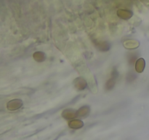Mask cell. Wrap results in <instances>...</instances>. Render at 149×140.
Instances as JSON below:
<instances>
[{
    "mask_svg": "<svg viewBox=\"0 0 149 140\" xmlns=\"http://www.w3.org/2000/svg\"><path fill=\"white\" fill-rule=\"evenodd\" d=\"M145 67V61L143 58H140L137 61L136 70L138 72H142Z\"/></svg>",
    "mask_w": 149,
    "mask_h": 140,
    "instance_id": "obj_1",
    "label": "cell"
}]
</instances>
